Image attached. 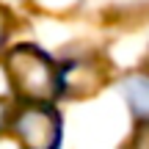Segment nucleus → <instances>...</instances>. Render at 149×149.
I'll return each mask as SVG.
<instances>
[{"label": "nucleus", "mask_w": 149, "mask_h": 149, "mask_svg": "<svg viewBox=\"0 0 149 149\" xmlns=\"http://www.w3.org/2000/svg\"><path fill=\"white\" fill-rule=\"evenodd\" d=\"M17 127V138L22 144L33 146V149H47L55 146L61 138V122H58V113L53 108H44V105H31L17 116L14 122Z\"/></svg>", "instance_id": "2"}, {"label": "nucleus", "mask_w": 149, "mask_h": 149, "mask_svg": "<svg viewBox=\"0 0 149 149\" xmlns=\"http://www.w3.org/2000/svg\"><path fill=\"white\" fill-rule=\"evenodd\" d=\"M8 74L14 80V88L31 100H50L61 88L55 66L33 47H19L8 55Z\"/></svg>", "instance_id": "1"}, {"label": "nucleus", "mask_w": 149, "mask_h": 149, "mask_svg": "<svg viewBox=\"0 0 149 149\" xmlns=\"http://www.w3.org/2000/svg\"><path fill=\"white\" fill-rule=\"evenodd\" d=\"M0 122H3V105H0Z\"/></svg>", "instance_id": "5"}, {"label": "nucleus", "mask_w": 149, "mask_h": 149, "mask_svg": "<svg viewBox=\"0 0 149 149\" xmlns=\"http://www.w3.org/2000/svg\"><path fill=\"white\" fill-rule=\"evenodd\" d=\"M0 42H3V17H0Z\"/></svg>", "instance_id": "4"}, {"label": "nucleus", "mask_w": 149, "mask_h": 149, "mask_svg": "<svg viewBox=\"0 0 149 149\" xmlns=\"http://www.w3.org/2000/svg\"><path fill=\"white\" fill-rule=\"evenodd\" d=\"M124 94H127L130 105L138 116H146L149 119V77H127L124 80Z\"/></svg>", "instance_id": "3"}]
</instances>
